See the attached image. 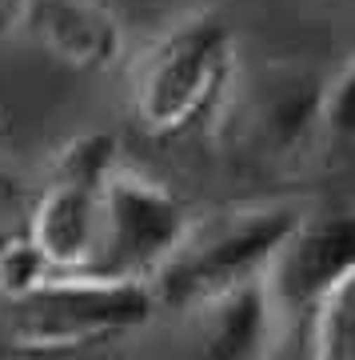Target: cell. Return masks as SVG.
I'll return each instance as SVG.
<instances>
[{
	"instance_id": "1",
	"label": "cell",
	"mask_w": 355,
	"mask_h": 360,
	"mask_svg": "<svg viewBox=\"0 0 355 360\" xmlns=\"http://www.w3.org/2000/svg\"><path fill=\"white\" fill-rule=\"evenodd\" d=\"M240 84V37L220 8L168 20L124 60L128 112L144 136L176 141L220 116Z\"/></svg>"
},
{
	"instance_id": "2",
	"label": "cell",
	"mask_w": 355,
	"mask_h": 360,
	"mask_svg": "<svg viewBox=\"0 0 355 360\" xmlns=\"http://www.w3.org/2000/svg\"><path fill=\"white\" fill-rule=\"evenodd\" d=\"M164 312L152 281L100 272H48L0 296V352L72 356L144 333Z\"/></svg>"
},
{
	"instance_id": "3",
	"label": "cell",
	"mask_w": 355,
	"mask_h": 360,
	"mask_svg": "<svg viewBox=\"0 0 355 360\" xmlns=\"http://www.w3.org/2000/svg\"><path fill=\"white\" fill-rule=\"evenodd\" d=\"M307 205L300 200H248L220 212H200L176 257L152 276L164 312H184L208 296L264 276Z\"/></svg>"
},
{
	"instance_id": "4",
	"label": "cell",
	"mask_w": 355,
	"mask_h": 360,
	"mask_svg": "<svg viewBox=\"0 0 355 360\" xmlns=\"http://www.w3.org/2000/svg\"><path fill=\"white\" fill-rule=\"evenodd\" d=\"M124 165L108 129H84L56 148L44 184L28 205L25 236L52 272H88L100 236V188Z\"/></svg>"
},
{
	"instance_id": "5",
	"label": "cell",
	"mask_w": 355,
	"mask_h": 360,
	"mask_svg": "<svg viewBox=\"0 0 355 360\" xmlns=\"http://www.w3.org/2000/svg\"><path fill=\"white\" fill-rule=\"evenodd\" d=\"M200 208H192L168 180L124 165L100 188V236L88 272L152 281L188 240Z\"/></svg>"
},
{
	"instance_id": "6",
	"label": "cell",
	"mask_w": 355,
	"mask_h": 360,
	"mask_svg": "<svg viewBox=\"0 0 355 360\" xmlns=\"http://www.w3.org/2000/svg\"><path fill=\"white\" fill-rule=\"evenodd\" d=\"M13 37L80 77L116 72L132 52L124 20L108 0H25Z\"/></svg>"
},
{
	"instance_id": "7",
	"label": "cell",
	"mask_w": 355,
	"mask_h": 360,
	"mask_svg": "<svg viewBox=\"0 0 355 360\" xmlns=\"http://www.w3.org/2000/svg\"><path fill=\"white\" fill-rule=\"evenodd\" d=\"M180 321V360H272L288 312L276 304L264 276H255L184 309Z\"/></svg>"
},
{
	"instance_id": "8",
	"label": "cell",
	"mask_w": 355,
	"mask_h": 360,
	"mask_svg": "<svg viewBox=\"0 0 355 360\" xmlns=\"http://www.w3.org/2000/svg\"><path fill=\"white\" fill-rule=\"evenodd\" d=\"M355 269V205L307 208L276 260L267 264L264 284L288 321L304 316L335 281Z\"/></svg>"
},
{
	"instance_id": "9",
	"label": "cell",
	"mask_w": 355,
	"mask_h": 360,
	"mask_svg": "<svg viewBox=\"0 0 355 360\" xmlns=\"http://www.w3.org/2000/svg\"><path fill=\"white\" fill-rule=\"evenodd\" d=\"M307 360H355V269L304 312Z\"/></svg>"
},
{
	"instance_id": "10",
	"label": "cell",
	"mask_w": 355,
	"mask_h": 360,
	"mask_svg": "<svg viewBox=\"0 0 355 360\" xmlns=\"http://www.w3.org/2000/svg\"><path fill=\"white\" fill-rule=\"evenodd\" d=\"M319 108H323L328 141H355V52L340 65L335 77L323 80Z\"/></svg>"
},
{
	"instance_id": "11",
	"label": "cell",
	"mask_w": 355,
	"mask_h": 360,
	"mask_svg": "<svg viewBox=\"0 0 355 360\" xmlns=\"http://www.w3.org/2000/svg\"><path fill=\"white\" fill-rule=\"evenodd\" d=\"M20 4H25V0H0V32H13V28H16Z\"/></svg>"
},
{
	"instance_id": "12",
	"label": "cell",
	"mask_w": 355,
	"mask_h": 360,
	"mask_svg": "<svg viewBox=\"0 0 355 360\" xmlns=\"http://www.w3.org/2000/svg\"><path fill=\"white\" fill-rule=\"evenodd\" d=\"M8 136H13V120H8V112H4V104H0V153L8 148Z\"/></svg>"
}]
</instances>
